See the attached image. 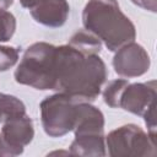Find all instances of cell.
Returning a JSON list of instances; mask_svg holds the SVG:
<instances>
[{
	"label": "cell",
	"instance_id": "cell-1",
	"mask_svg": "<svg viewBox=\"0 0 157 157\" xmlns=\"http://www.w3.org/2000/svg\"><path fill=\"white\" fill-rule=\"evenodd\" d=\"M108 72L99 54L83 52L70 43L56 47L54 91L76 102H93L107 80Z\"/></svg>",
	"mask_w": 157,
	"mask_h": 157
},
{
	"label": "cell",
	"instance_id": "cell-15",
	"mask_svg": "<svg viewBox=\"0 0 157 157\" xmlns=\"http://www.w3.org/2000/svg\"><path fill=\"white\" fill-rule=\"evenodd\" d=\"M18 60V49L0 44V71H6L12 67Z\"/></svg>",
	"mask_w": 157,
	"mask_h": 157
},
{
	"label": "cell",
	"instance_id": "cell-13",
	"mask_svg": "<svg viewBox=\"0 0 157 157\" xmlns=\"http://www.w3.org/2000/svg\"><path fill=\"white\" fill-rule=\"evenodd\" d=\"M20 112H26L23 102L12 94L0 92V123H2L7 117Z\"/></svg>",
	"mask_w": 157,
	"mask_h": 157
},
{
	"label": "cell",
	"instance_id": "cell-12",
	"mask_svg": "<svg viewBox=\"0 0 157 157\" xmlns=\"http://www.w3.org/2000/svg\"><path fill=\"white\" fill-rule=\"evenodd\" d=\"M128 83L129 81L125 78H117L110 81L102 92L104 103L112 108H119V98Z\"/></svg>",
	"mask_w": 157,
	"mask_h": 157
},
{
	"label": "cell",
	"instance_id": "cell-18",
	"mask_svg": "<svg viewBox=\"0 0 157 157\" xmlns=\"http://www.w3.org/2000/svg\"><path fill=\"white\" fill-rule=\"evenodd\" d=\"M0 156H10L9 151H7L6 146H5V142H4L2 137H1V134H0Z\"/></svg>",
	"mask_w": 157,
	"mask_h": 157
},
{
	"label": "cell",
	"instance_id": "cell-17",
	"mask_svg": "<svg viewBox=\"0 0 157 157\" xmlns=\"http://www.w3.org/2000/svg\"><path fill=\"white\" fill-rule=\"evenodd\" d=\"M39 1H40V0H20L21 5H22L25 9H29V10H31L34 5H37Z\"/></svg>",
	"mask_w": 157,
	"mask_h": 157
},
{
	"label": "cell",
	"instance_id": "cell-3",
	"mask_svg": "<svg viewBox=\"0 0 157 157\" xmlns=\"http://www.w3.org/2000/svg\"><path fill=\"white\" fill-rule=\"evenodd\" d=\"M55 72L56 47L47 42H37L26 49L13 76L20 85L54 91Z\"/></svg>",
	"mask_w": 157,
	"mask_h": 157
},
{
	"label": "cell",
	"instance_id": "cell-5",
	"mask_svg": "<svg viewBox=\"0 0 157 157\" xmlns=\"http://www.w3.org/2000/svg\"><path fill=\"white\" fill-rule=\"evenodd\" d=\"M105 147L112 157H155L156 137L145 132L139 125L126 124L105 136Z\"/></svg>",
	"mask_w": 157,
	"mask_h": 157
},
{
	"label": "cell",
	"instance_id": "cell-2",
	"mask_svg": "<svg viewBox=\"0 0 157 157\" xmlns=\"http://www.w3.org/2000/svg\"><path fill=\"white\" fill-rule=\"evenodd\" d=\"M82 25L110 52L136 38L134 23L123 13L117 0H88L82 11Z\"/></svg>",
	"mask_w": 157,
	"mask_h": 157
},
{
	"label": "cell",
	"instance_id": "cell-6",
	"mask_svg": "<svg viewBox=\"0 0 157 157\" xmlns=\"http://www.w3.org/2000/svg\"><path fill=\"white\" fill-rule=\"evenodd\" d=\"M76 103L63 92L48 96L40 102V120L48 136L61 137L72 131L76 120Z\"/></svg>",
	"mask_w": 157,
	"mask_h": 157
},
{
	"label": "cell",
	"instance_id": "cell-8",
	"mask_svg": "<svg viewBox=\"0 0 157 157\" xmlns=\"http://www.w3.org/2000/svg\"><path fill=\"white\" fill-rule=\"evenodd\" d=\"M150 65L151 59L148 53L136 42H130L120 47L113 58L114 71L126 78L142 76L148 71Z\"/></svg>",
	"mask_w": 157,
	"mask_h": 157
},
{
	"label": "cell",
	"instance_id": "cell-4",
	"mask_svg": "<svg viewBox=\"0 0 157 157\" xmlns=\"http://www.w3.org/2000/svg\"><path fill=\"white\" fill-rule=\"evenodd\" d=\"M75 139L70 145L74 156H105L104 115L90 102L76 103V120L72 129Z\"/></svg>",
	"mask_w": 157,
	"mask_h": 157
},
{
	"label": "cell",
	"instance_id": "cell-11",
	"mask_svg": "<svg viewBox=\"0 0 157 157\" xmlns=\"http://www.w3.org/2000/svg\"><path fill=\"white\" fill-rule=\"evenodd\" d=\"M69 43L83 52L87 53H94L99 54L102 49V42L92 33L85 31H78L76 32L69 40Z\"/></svg>",
	"mask_w": 157,
	"mask_h": 157
},
{
	"label": "cell",
	"instance_id": "cell-10",
	"mask_svg": "<svg viewBox=\"0 0 157 157\" xmlns=\"http://www.w3.org/2000/svg\"><path fill=\"white\" fill-rule=\"evenodd\" d=\"M70 13V5L67 0H40L31 9L33 20L45 27H61Z\"/></svg>",
	"mask_w": 157,
	"mask_h": 157
},
{
	"label": "cell",
	"instance_id": "cell-19",
	"mask_svg": "<svg viewBox=\"0 0 157 157\" xmlns=\"http://www.w3.org/2000/svg\"><path fill=\"white\" fill-rule=\"evenodd\" d=\"M13 4V0H0V9H7Z\"/></svg>",
	"mask_w": 157,
	"mask_h": 157
},
{
	"label": "cell",
	"instance_id": "cell-9",
	"mask_svg": "<svg viewBox=\"0 0 157 157\" xmlns=\"http://www.w3.org/2000/svg\"><path fill=\"white\" fill-rule=\"evenodd\" d=\"M156 81L144 83H128L119 98V108L142 117L156 108Z\"/></svg>",
	"mask_w": 157,
	"mask_h": 157
},
{
	"label": "cell",
	"instance_id": "cell-14",
	"mask_svg": "<svg viewBox=\"0 0 157 157\" xmlns=\"http://www.w3.org/2000/svg\"><path fill=\"white\" fill-rule=\"evenodd\" d=\"M16 31V18L15 16L6 11L5 9H0V43L9 42Z\"/></svg>",
	"mask_w": 157,
	"mask_h": 157
},
{
	"label": "cell",
	"instance_id": "cell-16",
	"mask_svg": "<svg viewBox=\"0 0 157 157\" xmlns=\"http://www.w3.org/2000/svg\"><path fill=\"white\" fill-rule=\"evenodd\" d=\"M135 5L148 10L151 12H156L157 11V0H131Z\"/></svg>",
	"mask_w": 157,
	"mask_h": 157
},
{
	"label": "cell",
	"instance_id": "cell-7",
	"mask_svg": "<svg viewBox=\"0 0 157 157\" xmlns=\"http://www.w3.org/2000/svg\"><path fill=\"white\" fill-rule=\"evenodd\" d=\"M1 137L10 156H18L34 137L33 121L26 112L7 117L2 121Z\"/></svg>",
	"mask_w": 157,
	"mask_h": 157
}]
</instances>
